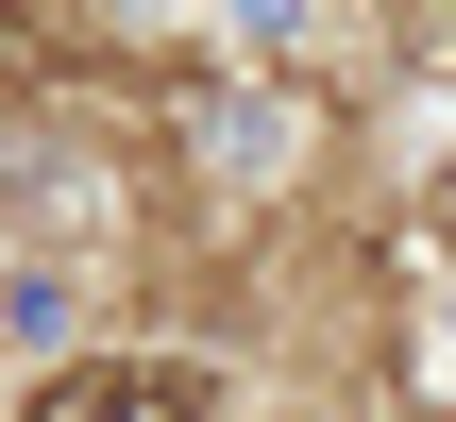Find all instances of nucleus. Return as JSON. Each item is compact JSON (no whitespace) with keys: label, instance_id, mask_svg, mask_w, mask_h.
I'll use <instances>...</instances> for the list:
<instances>
[{"label":"nucleus","instance_id":"1","mask_svg":"<svg viewBox=\"0 0 456 422\" xmlns=\"http://www.w3.org/2000/svg\"><path fill=\"white\" fill-rule=\"evenodd\" d=\"M34 422H203V372L186 355H85L34 389Z\"/></svg>","mask_w":456,"mask_h":422}]
</instances>
